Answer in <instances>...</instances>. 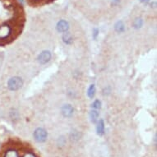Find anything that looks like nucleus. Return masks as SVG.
<instances>
[{"mask_svg":"<svg viewBox=\"0 0 157 157\" xmlns=\"http://www.w3.org/2000/svg\"><path fill=\"white\" fill-rule=\"evenodd\" d=\"M22 80L18 77H12L8 81V87L11 91H17L22 86Z\"/></svg>","mask_w":157,"mask_h":157,"instance_id":"obj_1","label":"nucleus"},{"mask_svg":"<svg viewBox=\"0 0 157 157\" xmlns=\"http://www.w3.org/2000/svg\"><path fill=\"white\" fill-rule=\"evenodd\" d=\"M23 157H35V156H34V154L27 153V154H26V155H25Z\"/></svg>","mask_w":157,"mask_h":157,"instance_id":"obj_16","label":"nucleus"},{"mask_svg":"<svg viewBox=\"0 0 157 157\" xmlns=\"http://www.w3.org/2000/svg\"><path fill=\"white\" fill-rule=\"evenodd\" d=\"M115 31H117V32H119V33H121V32L124 31L125 27H124V25H123V22H118L116 23L115 26Z\"/></svg>","mask_w":157,"mask_h":157,"instance_id":"obj_11","label":"nucleus"},{"mask_svg":"<svg viewBox=\"0 0 157 157\" xmlns=\"http://www.w3.org/2000/svg\"><path fill=\"white\" fill-rule=\"evenodd\" d=\"M69 28V25L68 22H66L64 20H62L60 22H58L57 24V30L59 32H67Z\"/></svg>","mask_w":157,"mask_h":157,"instance_id":"obj_6","label":"nucleus"},{"mask_svg":"<svg viewBox=\"0 0 157 157\" xmlns=\"http://www.w3.org/2000/svg\"><path fill=\"white\" fill-rule=\"evenodd\" d=\"M50 58H51V53L48 50H45V51H43L42 53L39 54L37 59H38V62L40 64H45L50 61Z\"/></svg>","mask_w":157,"mask_h":157,"instance_id":"obj_4","label":"nucleus"},{"mask_svg":"<svg viewBox=\"0 0 157 157\" xmlns=\"http://www.w3.org/2000/svg\"><path fill=\"white\" fill-rule=\"evenodd\" d=\"M98 33H99V30H98L97 28H95V29L93 30V38L94 39L97 38Z\"/></svg>","mask_w":157,"mask_h":157,"instance_id":"obj_15","label":"nucleus"},{"mask_svg":"<svg viewBox=\"0 0 157 157\" xmlns=\"http://www.w3.org/2000/svg\"><path fill=\"white\" fill-rule=\"evenodd\" d=\"M142 23L143 22H142V20L141 19V18H137V19L133 22V27H134L135 28L138 29V28L142 27Z\"/></svg>","mask_w":157,"mask_h":157,"instance_id":"obj_14","label":"nucleus"},{"mask_svg":"<svg viewBox=\"0 0 157 157\" xmlns=\"http://www.w3.org/2000/svg\"><path fill=\"white\" fill-rule=\"evenodd\" d=\"M34 138L38 142H45L47 139V132L44 128L39 127L34 132Z\"/></svg>","mask_w":157,"mask_h":157,"instance_id":"obj_3","label":"nucleus"},{"mask_svg":"<svg viewBox=\"0 0 157 157\" xmlns=\"http://www.w3.org/2000/svg\"><path fill=\"white\" fill-rule=\"evenodd\" d=\"M4 157H19V155L16 150L10 149L6 151Z\"/></svg>","mask_w":157,"mask_h":157,"instance_id":"obj_10","label":"nucleus"},{"mask_svg":"<svg viewBox=\"0 0 157 157\" xmlns=\"http://www.w3.org/2000/svg\"><path fill=\"white\" fill-rule=\"evenodd\" d=\"M73 112H74V109L71 104H64L62 107V114L66 118L71 117L73 115Z\"/></svg>","mask_w":157,"mask_h":157,"instance_id":"obj_5","label":"nucleus"},{"mask_svg":"<svg viewBox=\"0 0 157 157\" xmlns=\"http://www.w3.org/2000/svg\"><path fill=\"white\" fill-rule=\"evenodd\" d=\"M100 107H101V102H100L99 100H95V101L93 102V104H92V109H93L98 110V109H100Z\"/></svg>","mask_w":157,"mask_h":157,"instance_id":"obj_13","label":"nucleus"},{"mask_svg":"<svg viewBox=\"0 0 157 157\" xmlns=\"http://www.w3.org/2000/svg\"><path fill=\"white\" fill-rule=\"evenodd\" d=\"M12 33V28L8 24L0 26V40H4L10 37Z\"/></svg>","mask_w":157,"mask_h":157,"instance_id":"obj_2","label":"nucleus"},{"mask_svg":"<svg viewBox=\"0 0 157 157\" xmlns=\"http://www.w3.org/2000/svg\"><path fill=\"white\" fill-rule=\"evenodd\" d=\"M95 94H96V86H95V85L92 84L89 86L88 91H87V95H88L90 98H93L94 96H95Z\"/></svg>","mask_w":157,"mask_h":157,"instance_id":"obj_12","label":"nucleus"},{"mask_svg":"<svg viewBox=\"0 0 157 157\" xmlns=\"http://www.w3.org/2000/svg\"><path fill=\"white\" fill-rule=\"evenodd\" d=\"M141 2H142V3H147V2H149V0H141Z\"/></svg>","mask_w":157,"mask_h":157,"instance_id":"obj_17","label":"nucleus"},{"mask_svg":"<svg viewBox=\"0 0 157 157\" xmlns=\"http://www.w3.org/2000/svg\"><path fill=\"white\" fill-rule=\"evenodd\" d=\"M99 118V112L96 109H92L90 113V119L91 120L92 123H96L97 119Z\"/></svg>","mask_w":157,"mask_h":157,"instance_id":"obj_9","label":"nucleus"},{"mask_svg":"<svg viewBox=\"0 0 157 157\" xmlns=\"http://www.w3.org/2000/svg\"><path fill=\"white\" fill-rule=\"evenodd\" d=\"M63 40L67 45L72 44L73 42V36H72V35L68 33V32L65 33V34L63 35Z\"/></svg>","mask_w":157,"mask_h":157,"instance_id":"obj_8","label":"nucleus"},{"mask_svg":"<svg viewBox=\"0 0 157 157\" xmlns=\"http://www.w3.org/2000/svg\"><path fill=\"white\" fill-rule=\"evenodd\" d=\"M96 132H97V134L100 135V136H102L104 133V120H102V119H100L98 124H97Z\"/></svg>","mask_w":157,"mask_h":157,"instance_id":"obj_7","label":"nucleus"}]
</instances>
